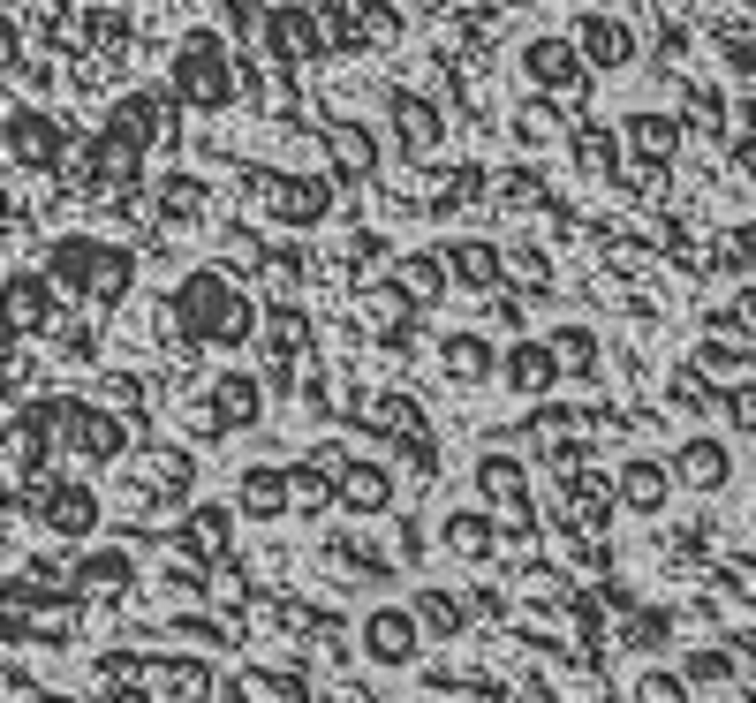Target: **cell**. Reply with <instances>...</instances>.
I'll use <instances>...</instances> for the list:
<instances>
[{
    "label": "cell",
    "instance_id": "obj_3",
    "mask_svg": "<svg viewBox=\"0 0 756 703\" xmlns=\"http://www.w3.org/2000/svg\"><path fill=\"white\" fill-rule=\"evenodd\" d=\"M530 76H537V84H567V76H575V53L545 38V46H530Z\"/></svg>",
    "mask_w": 756,
    "mask_h": 703
},
{
    "label": "cell",
    "instance_id": "obj_14",
    "mask_svg": "<svg viewBox=\"0 0 756 703\" xmlns=\"http://www.w3.org/2000/svg\"><path fill=\"white\" fill-rule=\"evenodd\" d=\"M447 545H462V552H477V545H484V522H447Z\"/></svg>",
    "mask_w": 756,
    "mask_h": 703
},
{
    "label": "cell",
    "instance_id": "obj_2",
    "mask_svg": "<svg viewBox=\"0 0 756 703\" xmlns=\"http://www.w3.org/2000/svg\"><path fill=\"white\" fill-rule=\"evenodd\" d=\"M371 651H378V658H409V651H416V628H409L401 613H386V620L371 628Z\"/></svg>",
    "mask_w": 756,
    "mask_h": 703
},
{
    "label": "cell",
    "instance_id": "obj_1",
    "mask_svg": "<svg viewBox=\"0 0 756 703\" xmlns=\"http://www.w3.org/2000/svg\"><path fill=\"white\" fill-rule=\"evenodd\" d=\"M182 84L197 91V99H205V91L220 99V91H227V61H220V46H189V53H182Z\"/></svg>",
    "mask_w": 756,
    "mask_h": 703
},
{
    "label": "cell",
    "instance_id": "obj_17",
    "mask_svg": "<svg viewBox=\"0 0 756 703\" xmlns=\"http://www.w3.org/2000/svg\"><path fill=\"white\" fill-rule=\"evenodd\" d=\"M741 326H749V333H756V295H741Z\"/></svg>",
    "mask_w": 756,
    "mask_h": 703
},
{
    "label": "cell",
    "instance_id": "obj_8",
    "mask_svg": "<svg viewBox=\"0 0 756 703\" xmlns=\"http://www.w3.org/2000/svg\"><path fill=\"white\" fill-rule=\"evenodd\" d=\"M16 152H31V159H53V129H46V121H16Z\"/></svg>",
    "mask_w": 756,
    "mask_h": 703
},
{
    "label": "cell",
    "instance_id": "obj_11",
    "mask_svg": "<svg viewBox=\"0 0 756 703\" xmlns=\"http://www.w3.org/2000/svg\"><path fill=\"white\" fill-rule=\"evenodd\" d=\"M53 522H61V530H84V522H91V499H53Z\"/></svg>",
    "mask_w": 756,
    "mask_h": 703
},
{
    "label": "cell",
    "instance_id": "obj_15",
    "mask_svg": "<svg viewBox=\"0 0 756 703\" xmlns=\"http://www.w3.org/2000/svg\"><path fill=\"white\" fill-rule=\"evenodd\" d=\"M424 620H431V628H462V613H454L447 598H424Z\"/></svg>",
    "mask_w": 756,
    "mask_h": 703
},
{
    "label": "cell",
    "instance_id": "obj_7",
    "mask_svg": "<svg viewBox=\"0 0 756 703\" xmlns=\"http://www.w3.org/2000/svg\"><path fill=\"white\" fill-rule=\"evenodd\" d=\"M378 499H386V477H378V469H356V477H348V507H378Z\"/></svg>",
    "mask_w": 756,
    "mask_h": 703
},
{
    "label": "cell",
    "instance_id": "obj_4",
    "mask_svg": "<svg viewBox=\"0 0 756 703\" xmlns=\"http://www.w3.org/2000/svg\"><path fill=\"white\" fill-rule=\"evenodd\" d=\"M681 477L688 484H726V454H719V446H688V454H681Z\"/></svg>",
    "mask_w": 756,
    "mask_h": 703
},
{
    "label": "cell",
    "instance_id": "obj_10",
    "mask_svg": "<svg viewBox=\"0 0 756 703\" xmlns=\"http://www.w3.org/2000/svg\"><path fill=\"white\" fill-rule=\"evenodd\" d=\"M636 144H643V152H673V121H636Z\"/></svg>",
    "mask_w": 756,
    "mask_h": 703
},
{
    "label": "cell",
    "instance_id": "obj_13",
    "mask_svg": "<svg viewBox=\"0 0 756 703\" xmlns=\"http://www.w3.org/2000/svg\"><path fill=\"white\" fill-rule=\"evenodd\" d=\"M454 265H462L469 280H492V258H484V242H462V258H454Z\"/></svg>",
    "mask_w": 756,
    "mask_h": 703
},
{
    "label": "cell",
    "instance_id": "obj_12",
    "mask_svg": "<svg viewBox=\"0 0 756 703\" xmlns=\"http://www.w3.org/2000/svg\"><path fill=\"white\" fill-rule=\"evenodd\" d=\"M447 363H454V378H477L484 348H477V341H454V348H447Z\"/></svg>",
    "mask_w": 756,
    "mask_h": 703
},
{
    "label": "cell",
    "instance_id": "obj_5",
    "mask_svg": "<svg viewBox=\"0 0 756 703\" xmlns=\"http://www.w3.org/2000/svg\"><path fill=\"white\" fill-rule=\"evenodd\" d=\"M507 378H515L522 394H537V386H552V356H545V348H522V356L507 363Z\"/></svg>",
    "mask_w": 756,
    "mask_h": 703
},
{
    "label": "cell",
    "instance_id": "obj_9",
    "mask_svg": "<svg viewBox=\"0 0 756 703\" xmlns=\"http://www.w3.org/2000/svg\"><path fill=\"white\" fill-rule=\"evenodd\" d=\"M484 492H492V499H522V469H507V462H484Z\"/></svg>",
    "mask_w": 756,
    "mask_h": 703
},
{
    "label": "cell",
    "instance_id": "obj_16",
    "mask_svg": "<svg viewBox=\"0 0 756 703\" xmlns=\"http://www.w3.org/2000/svg\"><path fill=\"white\" fill-rule=\"evenodd\" d=\"M734 424H749V431H756V394H734Z\"/></svg>",
    "mask_w": 756,
    "mask_h": 703
},
{
    "label": "cell",
    "instance_id": "obj_6",
    "mask_svg": "<svg viewBox=\"0 0 756 703\" xmlns=\"http://www.w3.org/2000/svg\"><path fill=\"white\" fill-rule=\"evenodd\" d=\"M620 492H628V507H643V515H651L658 499H666V477H658V469H628V477H620Z\"/></svg>",
    "mask_w": 756,
    "mask_h": 703
}]
</instances>
